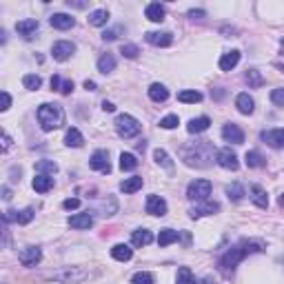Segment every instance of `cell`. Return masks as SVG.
<instances>
[{
	"label": "cell",
	"mask_w": 284,
	"mask_h": 284,
	"mask_svg": "<svg viewBox=\"0 0 284 284\" xmlns=\"http://www.w3.org/2000/svg\"><path fill=\"white\" fill-rule=\"evenodd\" d=\"M280 204H284V193H282V196H280Z\"/></svg>",
	"instance_id": "obj_59"
},
{
	"label": "cell",
	"mask_w": 284,
	"mask_h": 284,
	"mask_svg": "<svg viewBox=\"0 0 284 284\" xmlns=\"http://www.w3.org/2000/svg\"><path fill=\"white\" fill-rule=\"evenodd\" d=\"M149 98L153 102H165L169 98V89L165 87V84H160V82H153L149 87Z\"/></svg>",
	"instance_id": "obj_25"
},
{
	"label": "cell",
	"mask_w": 284,
	"mask_h": 284,
	"mask_svg": "<svg viewBox=\"0 0 284 284\" xmlns=\"http://www.w3.org/2000/svg\"><path fill=\"white\" fill-rule=\"evenodd\" d=\"M84 89H87V91H96V82L93 80H84Z\"/></svg>",
	"instance_id": "obj_56"
},
{
	"label": "cell",
	"mask_w": 284,
	"mask_h": 284,
	"mask_svg": "<svg viewBox=\"0 0 284 284\" xmlns=\"http://www.w3.org/2000/svg\"><path fill=\"white\" fill-rule=\"evenodd\" d=\"M153 160L158 162L160 167H165V169H173V162H171V158H169V153L165 149H155L153 151Z\"/></svg>",
	"instance_id": "obj_39"
},
{
	"label": "cell",
	"mask_w": 284,
	"mask_h": 284,
	"mask_svg": "<svg viewBox=\"0 0 284 284\" xmlns=\"http://www.w3.org/2000/svg\"><path fill=\"white\" fill-rule=\"evenodd\" d=\"M34 189L38 191V193H47V191H51L53 189V178L51 176H42V173H38V176L34 178Z\"/></svg>",
	"instance_id": "obj_27"
},
{
	"label": "cell",
	"mask_w": 284,
	"mask_h": 284,
	"mask_svg": "<svg viewBox=\"0 0 284 284\" xmlns=\"http://www.w3.org/2000/svg\"><path fill=\"white\" fill-rule=\"evenodd\" d=\"M9 107H11V96L7 91H3V107H0V109H3V111H7Z\"/></svg>",
	"instance_id": "obj_51"
},
{
	"label": "cell",
	"mask_w": 284,
	"mask_h": 284,
	"mask_svg": "<svg viewBox=\"0 0 284 284\" xmlns=\"http://www.w3.org/2000/svg\"><path fill=\"white\" fill-rule=\"evenodd\" d=\"M227 196L231 198L233 202H240V200H242V198L246 196V193H244V186L240 184V182H233V184H229V186H227Z\"/></svg>",
	"instance_id": "obj_35"
},
{
	"label": "cell",
	"mask_w": 284,
	"mask_h": 284,
	"mask_svg": "<svg viewBox=\"0 0 284 284\" xmlns=\"http://www.w3.org/2000/svg\"><path fill=\"white\" fill-rule=\"evenodd\" d=\"M147 213L149 215H167V202H165V198H160V196H149L147 198Z\"/></svg>",
	"instance_id": "obj_12"
},
{
	"label": "cell",
	"mask_w": 284,
	"mask_h": 284,
	"mask_svg": "<svg viewBox=\"0 0 284 284\" xmlns=\"http://www.w3.org/2000/svg\"><path fill=\"white\" fill-rule=\"evenodd\" d=\"M222 138H225L227 142H233V144H242L244 142V131L240 129L238 124H233V122H229L222 127Z\"/></svg>",
	"instance_id": "obj_11"
},
{
	"label": "cell",
	"mask_w": 284,
	"mask_h": 284,
	"mask_svg": "<svg viewBox=\"0 0 284 284\" xmlns=\"http://www.w3.org/2000/svg\"><path fill=\"white\" fill-rule=\"evenodd\" d=\"M51 53H53V58H56L58 62H65V60H69L76 53V45L71 40H58L56 45H53Z\"/></svg>",
	"instance_id": "obj_8"
},
{
	"label": "cell",
	"mask_w": 284,
	"mask_h": 284,
	"mask_svg": "<svg viewBox=\"0 0 284 284\" xmlns=\"http://www.w3.org/2000/svg\"><path fill=\"white\" fill-rule=\"evenodd\" d=\"M38 122L42 127V131H53V129H60L65 124V111L60 105H45L38 107Z\"/></svg>",
	"instance_id": "obj_3"
},
{
	"label": "cell",
	"mask_w": 284,
	"mask_h": 284,
	"mask_svg": "<svg viewBox=\"0 0 284 284\" xmlns=\"http://www.w3.org/2000/svg\"><path fill=\"white\" fill-rule=\"evenodd\" d=\"M131 284H153V275L149 271H138V273L131 277Z\"/></svg>",
	"instance_id": "obj_42"
},
{
	"label": "cell",
	"mask_w": 284,
	"mask_h": 284,
	"mask_svg": "<svg viewBox=\"0 0 284 284\" xmlns=\"http://www.w3.org/2000/svg\"><path fill=\"white\" fill-rule=\"evenodd\" d=\"M87 275L89 273L82 267H65V269H60L58 273H53V280L60 284H76V282H82Z\"/></svg>",
	"instance_id": "obj_6"
},
{
	"label": "cell",
	"mask_w": 284,
	"mask_h": 284,
	"mask_svg": "<svg viewBox=\"0 0 284 284\" xmlns=\"http://www.w3.org/2000/svg\"><path fill=\"white\" fill-rule=\"evenodd\" d=\"M249 193H251V200L256 202L260 209H267V207H269V198H267V191H264V189H262V186H260V184H251Z\"/></svg>",
	"instance_id": "obj_22"
},
{
	"label": "cell",
	"mask_w": 284,
	"mask_h": 284,
	"mask_svg": "<svg viewBox=\"0 0 284 284\" xmlns=\"http://www.w3.org/2000/svg\"><path fill=\"white\" fill-rule=\"evenodd\" d=\"M116 69V56L113 53H102V56L98 58V71L100 74H109V71Z\"/></svg>",
	"instance_id": "obj_28"
},
{
	"label": "cell",
	"mask_w": 284,
	"mask_h": 284,
	"mask_svg": "<svg viewBox=\"0 0 284 284\" xmlns=\"http://www.w3.org/2000/svg\"><path fill=\"white\" fill-rule=\"evenodd\" d=\"M22 84H25V89H29V91H38V89L42 87V78L36 76V74H27L25 78H22Z\"/></svg>",
	"instance_id": "obj_38"
},
{
	"label": "cell",
	"mask_w": 284,
	"mask_h": 284,
	"mask_svg": "<svg viewBox=\"0 0 284 284\" xmlns=\"http://www.w3.org/2000/svg\"><path fill=\"white\" fill-rule=\"evenodd\" d=\"M107 22H109L107 9H96V11H91V16H89V25H93V27H105Z\"/></svg>",
	"instance_id": "obj_32"
},
{
	"label": "cell",
	"mask_w": 284,
	"mask_h": 284,
	"mask_svg": "<svg viewBox=\"0 0 284 284\" xmlns=\"http://www.w3.org/2000/svg\"><path fill=\"white\" fill-rule=\"evenodd\" d=\"M102 109H105L107 113H111V111H116V105H113V102H107V100H105V102H102Z\"/></svg>",
	"instance_id": "obj_52"
},
{
	"label": "cell",
	"mask_w": 284,
	"mask_h": 284,
	"mask_svg": "<svg viewBox=\"0 0 284 284\" xmlns=\"http://www.w3.org/2000/svg\"><path fill=\"white\" fill-rule=\"evenodd\" d=\"M258 251H264V242H260V240H242L240 244H235L233 249H229L225 256L220 258V269L225 271V273H229V271H233L249 253H258Z\"/></svg>",
	"instance_id": "obj_1"
},
{
	"label": "cell",
	"mask_w": 284,
	"mask_h": 284,
	"mask_svg": "<svg viewBox=\"0 0 284 284\" xmlns=\"http://www.w3.org/2000/svg\"><path fill=\"white\" fill-rule=\"evenodd\" d=\"M213 147H211L209 140H200L196 142L193 147H184L182 149V158L189 167H209V160L213 158Z\"/></svg>",
	"instance_id": "obj_2"
},
{
	"label": "cell",
	"mask_w": 284,
	"mask_h": 284,
	"mask_svg": "<svg viewBox=\"0 0 284 284\" xmlns=\"http://www.w3.org/2000/svg\"><path fill=\"white\" fill-rule=\"evenodd\" d=\"M271 102L277 107H284V89H273L271 91Z\"/></svg>",
	"instance_id": "obj_46"
},
{
	"label": "cell",
	"mask_w": 284,
	"mask_h": 284,
	"mask_svg": "<svg viewBox=\"0 0 284 284\" xmlns=\"http://www.w3.org/2000/svg\"><path fill=\"white\" fill-rule=\"evenodd\" d=\"M71 91H74V80H65V82H62V87H60V93L69 96Z\"/></svg>",
	"instance_id": "obj_48"
},
{
	"label": "cell",
	"mask_w": 284,
	"mask_h": 284,
	"mask_svg": "<svg viewBox=\"0 0 284 284\" xmlns=\"http://www.w3.org/2000/svg\"><path fill=\"white\" fill-rule=\"evenodd\" d=\"M69 227L71 229H91L93 227V215L89 213H78V215H71L69 217Z\"/></svg>",
	"instance_id": "obj_18"
},
{
	"label": "cell",
	"mask_w": 284,
	"mask_h": 284,
	"mask_svg": "<svg viewBox=\"0 0 284 284\" xmlns=\"http://www.w3.org/2000/svg\"><path fill=\"white\" fill-rule=\"evenodd\" d=\"M36 171L42 173V176H47V173H51V176H53V173L58 171V165L53 160H40L38 165H36Z\"/></svg>",
	"instance_id": "obj_40"
},
{
	"label": "cell",
	"mask_w": 284,
	"mask_h": 284,
	"mask_svg": "<svg viewBox=\"0 0 284 284\" xmlns=\"http://www.w3.org/2000/svg\"><path fill=\"white\" fill-rule=\"evenodd\" d=\"M262 140L273 149H282L284 147V129H269L262 131Z\"/></svg>",
	"instance_id": "obj_15"
},
{
	"label": "cell",
	"mask_w": 284,
	"mask_h": 284,
	"mask_svg": "<svg viewBox=\"0 0 284 284\" xmlns=\"http://www.w3.org/2000/svg\"><path fill=\"white\" fill-rule=\"evenodd\" d=\"M211 196V182L209 180H193V182L186 186V198L191 202H204Z\"/></svg>",
	"instance_id": "obj_5"
},
{
	"label": "cell",
	"mask_w": 284,
	"mask_h": 284,
	"mask_svg": "<svg viewBox=\"0 0 284 284\" xmlns=\"http://www.w3.org/2000/svg\"><path fill=\"white\" fill-rule=\"evenodd\" d=\"M3 198H5V200H11V191H9V186H3Z\"/></svg>",
	"instance_id": "obj_57"
},
{
	"label": "cell",
	"mask_w": 284,
	"mask_h": 284,
	"mask_svg": "<svg viewBox=\"0 0 284 284\" xmlns=\"http://www.w3.org/2000/svg\"><path fill=\"white\" fill-rule=\"evenodd\" d=\"M5 222H18V211H5Z\"/></svg>",
	"instance_id": "obj_49"
},
{
	"label": "cell",
	"mask_w": 284,
	"mask_h": 284,
	"mask_svg": "<svg viewBox=\"0 0 284 284\" xmlns=\"http://www.w3.org/2000/svg\"><path fill=\"white\" fill-rule=\"evenodd\" d=\"M244 160H246V167L249 169H262L264 165H267V160H264L262 153H258V151H246Z\"/></svg>",
	"instance_id": "obj_31"
},
{
	"label": "cell",
	"mask_w": 284,
	"mask_h": 284,
	"mask_svg": "<svg viewBox=\"0 0 284 284\" xmlns=\"http://www.w3.org/2000/svg\"><path fill=\"white\" fill-rule=\"evenodd\" d=\"M120 53H122L124 58H138V53H140V49H138L136 45H122V49H120Z\"/></svg>",
	"instance_id": "obj_45"
},
{
	"label": "cell",
	"mask_w": 284,
	"mask_h": 284,
	"mask_svg": "<svg viewBox=\"0 0 284 284\" xmlns=\"http://www.w3.org/2000/svg\"><path fill=\"white\" fill-rule=\"evenodd\" d=\"M165 5H160V3H151L147 5V9H144V16L149 18L151 22H162L165 20Z\"/></svg>",
	"instance_id": "obj_19"
},
{
	"label": "cell",
	"mask_w": 284,
	"mask_h": 284,
	"mask_svg": "<svg viewBox=\"0 0 284 284\" xmlns=\"http://www.w3.org/2000/svg\"><path fill=\"white\" fill-rule=\"evenodd\" d=\"M142 189V178L140 176H131V178H124L122 184H120V191L122 193H136Z\"/></svg>",
	"instance_id": "obj_29"
},
{
	"label": "cell",
	"mask_w": 284,
	"mask_h": 284,
	"mask_svg": "<svg viewBox=\"0 0 284 284\" xmlns=\"http://www.w3.org/2000/svg\"><path fill=\"white\" fill-rule=\"evenodd\" d=\"M118 31H120V29H109V31L102 34V38H105V40H116L118 38Z\"/></svg>",
	"instance_id": "obj_50"
},
{
	"label": "cell",
	"mask_w": 284,
	"mask_h": 284,
	"mask_svg": "<svg viewBox=\"0 0 284 284\" xmlns=\"http://www.w3.org/2000/svg\"><path fill=\"white\" fill-rule=\"evenodd\" d=\"M62 207L67 209V211H71V209H78V207H80V200H78V198H67V200L62 202Z\"/></svg>",
	"instance_id": "obj_47"
},
{
	"label": "cell",
	"mask_w": 284,
	"mask_h": 284,
	"mask_svg": "<svg viewBox=\"0 0 284 284\" xmlns=\"http://www.w3.org/2000/svg\"><path fill=\"white\" fill-rule=\"evenodd\" d=\"M116 131L120 138H124V140H131V138H136L140 134V122L129 116V113H122V116L116 118Z\"/></svg>",
	"instance_id": "obj_4"
},
{
	"label": "cell",
	"mask_w": 284,
	"mask_h": 284,
	"mask_svg": "<svg viewBox=\"0 0 284 284\" xmlns=\"http://www.w3.org/2000/svg\"><path fill=\"white\" fill-rule=\"evenodd\" d=\"M178 100L180 102H186V105H196V102L202 100V93L196 91V89H184V91L178 93Z\"/></svg>",
	"instance_id": "obj_33"
},
{
	"label": "cell",
	"mask_w": 284,
	"mask_h": 284,
	"mask_svg": "<svg viewBox=\"0 0 284 284\" xmlns=\"http://www.w3.org/2000/svg\"><path fill=\"white\" fill-rule=\"evenodd\" d=\"M209 127H211V120L207 116H200V118L189 120V124H186V131H189V134H202V131H207Z\"/></svg>",
	"instance_id": "obj_24"
},
{
	"label": "cell",
	"mask_w": 284,
	"mask_h": 284,
	"mask_svg": "<svg viewBox=\"0 0 284 284\" xmlns=\"http://www.w3.org/2000/svg\"><path fill=\"white\" fill-rule=\"evenodd\" d=\"M18 260H20L22 267H36L42 260V251L38 246H25V249L18 253Z\"/></svg>",
	"instance_id": "obj_10"
},
{
	"label": "cell",
	"mask_w": 284,
	"mask_h": 284,
	"mask_svg": "<svg viewBox=\"0 0 284 284\" xmlns=\"http://www.w3.org/2000/svg\"><path fill=\"white\" fill-rule=\"evenodd\" d=\"M138 167V158L134 153H120V169L122 171H134Z\"/></svg>",
	"instance_id": "obj_37"
},
{
	"label": "cell",
	"mask_w": 284,
	"mask_h": 284,
	"mask_svg": "<svg viewBox=\"0 0 284 284\" xmlns=\"http://www.w3.org/2000/svg\"><path fill=\"white\" fill-rule=\"evenodd\" d=\"M34 215H36V211L31 207L22 209V211H18V222H20V225H29V222L34 220Z\"/></svg>",
	"instance_id": "obj_44"
},
{
	"label": "cell",
	"mask_w": 284,
	"mask_h": 284,
	"mask_svg": "<svg viewBox=\"0 0 284 284\" xmlns=\"http://www.w3.org/2000/svg\"><path fill=\"white\" fill-rule=\"evenodd\" d=\"M180 124V118L176 116V113H171V116H165L160 120V127L162 129H176V127Z\"/></svg>",
	"instance_id": "obj_43"
},
{
	"label": "cell",
	"mask_w": 284,
	"mask_h": 284,
	"mask_svg": "<svg viewBox=\"0 0 284 284\" xmlns=\"http://www.w3.org/2000/svg\"><path fill=\"white\" fill-rule=\"evenodd\" d=\"M215 162H217V165H220L222 169H229V171H235V169L240 167L238 155H235L229 147H225V149L217 151V153H215Z\"/></svg>",
	"instance_id": "obj_9"
},
{
	"label": "cell",
	"mask_w": 284,
	"mask_h": 284,
	"mask_svg": "<svg viewBox=\"0 0 284 284\" xmlns=\"http://www.w3.org/2000/svg\"><path fill=\"white\" fill-rule=\"evenodd\" d=\"M189 18H204V11L202 9H191L189 11Z\"/></svg>",
	"instance_id": "obj_53"
},
{
	"label": "cell",
	"mask_w": 284,
	"mask_h": 284,
	"mask_svg": "<svg viewBox=\"0 0 284 284\" xmlns=\"http://www.w3.org/2000/svg\"><path fill=\"white\" fill-rule=\"evenodd\" d=\"M235 107H238L240 113H244V116H251L253 109H256V102H253V98L249 93H240L238 98H235Z\"/></svg>",
	"instance_id": "obj_20"
},
{
	"label": "cell",
	"mask_w": 284,
	"mask_h": 284,
	"mask_svg": "<svg viewBox=\"0 0 284 284\" xmlns=\"http://www.w3.org/2000/svg\"><path fill=\"white\" fill-rule=\"evenodd\" d=\"M198 284H215L213 280H211V277H202V280L200 282H198Z\"/></svg>",
	"instance_id": "obj_58"
},
{
	"label": "cell",
	"mask_w": 284,
	"mask_h": 284,
	"mask_svg": "<svg viewBox=\"0 0 284 284\" xmlns=\"http://www.w3.org/2000/svg\"><path fill=\"white\" fill-rule=\"evenodd\" d=\"M151 240H153V235H151L149 229H136L131 233V244L134 246H147V244H151Z\"/></svg>",
	"instance_id": "obj_23"
},
{
	"label": "cell",
	"mask_w": 284,
	"mask_h": 284,
	"mask_svg": "<svg viewBox=\"0 0 284 284\" xmlns=\"http://www.w3.org/2000/svg\"><path fill=\"white\" fill-rule=\"evenodd\" d=\"M220 211V204L217 202H209V200H204V202H196V207H193L189 213L191 217H202V215H211V213H217Z\"/></svg>",
	"instance_id": "obj_14"
},
{
	"label": "cell",
	"mask_w": 284,
	"mask_h": 284,
	"mask_svg": "<svg viewBox=\"0 0 284 284\" xmlns=\"http://www.w3.org/2000/svg\"><path fill=\"white\" fill-rule=\"evenodd\" d=\"M176 284H196V280H193V273H191L189 267H180V269H178Z\"/></svg>",
	"instance_id": "obj_41"
},
{
	"label": "cell",
	"mask_w": 284,
	"mask_h": 284,
	"mask_svg": "<svg viewBox=\"0 0 284 284\" xmlns=\"http://www.w3.org/2000/svg\"><path fill=\"white\" fill-rule=\"evenodd\" d=\"M65 144H67V147H74V149H78V147H82V144H84V138H82V134L76 129V127L67 129V136H65Z\"/></svg>",
	"instance_id": "obj_30"
},
{
	"label": "cell",
	"mask_w": 284,
	"mask_h": 284,
	"mask_svg": "<svg viewBox=\"0 0 284 284\" xmlns=\"http://www.w3.org/2000/svg\"><path fill=\"white\" fill-rule=\"evenodd\" d=\"M9 147H11V138H9L7 134H5V136H3V151H7Z\"/></svg>",
	"instance_id": "obj_55"
},
{
	"label": "cell",
	"mask_w": 284,
	"mask_h": 284,
	"mask_svg": "<svg viewBox=\"0 0 284 284\" xmlns=\"http://www.w3.org/2000/svg\"><path fill=\"white\" fill-rule=\"evenodd\" d=\"M93 171L98 173H111V162H109V151L105 149H98L91 153V160H89Z\"/></svg>",
	"instance_id": "obj_7"
},
{
	"label": "cell",
	"mask_w": 284,
	"mask_h": 284,
	"mask_svg": "<svg viewBox=\"0 0 284 284\" xmlns=\"http://www.w3.org/2000/svg\"><path fill=\"white\" fill-rule=\"evenodd\" d=\"M62 87V82H60L58 76H51V89H60Z\"/></svg>",
	"instance_id": "obj_54"
},
{
	"label": "cell",
	"mask_w": 284,
	"mask_h": 284,
	"mask_svg": "<svg viewBox=\"0 0 284 284\" xmlns=\"http://www.w3.org/2000/svg\"><path fill=\"white\" fill-rule=\"evenodd\" d=\"M111 256L118 260V262H129L131 258H134V249H131L129 244H116L111 249Z\"/></svg>",
	"instance_id": "obj_26"
},
{
	"label": "cell",
	"mask_w": 284,
	"mask_h": 284,
	"mask_svg": "<svg viewBox=\"0 0 284 284\" xmlns=\"http://www.w3.org/2000/svg\"><path fill=\"white\" fill-rule=\"evenodd\" d=\"M178 235H180V233L173 231V229H162L160 235H158V244H160V246H169L171 242H176Z\"/></svg>",
	"instance_id": "obj_34"
},
{
	"label": "cell",
	"mask_w": 284,
	"mask_h": 284,
	"mask_svg": "<svg viewBox=\"0 0 284 284\" xmlns=\"http://www.w3.org/2000/svg\"><path fill=\"white\" fill-rule=\"evenodd\" d=\"M244 78H246V82H249L251 89H260V87L264 84V78H262V74H260L258 69H249Z\"/></svg>",
	"instance_id": "obj_36"
},
{
	"label": "cell",
	"mask_w": 284,
	"mask_h": 284,
	"mask_svg": "<svg viewBox=\"0 0 284 284\" xmlns=\"http://www.w3.org/2000/svg\"><path fill=\"white\" fill-rule=\"evenodd\" d=\"M147 42L153 47H169L173 42V36L169 31H149L147 34Z\"/></svg>",
	"instance_id": "obj_16"
},
{
	"label": "cell",
	"mask_w": 284,
	"mask_h": 284,
	"mask_svg": "<svg viewBox=\"0 0 284 284\" xmlns=\"http://www.w3.org/2000/svg\"><path fill=\"white\" fill-rule=\"evenodd\" d=\"M49 22H51L53 29H60V31H65V29H71V27L76 25V20L69 14H53L49 18Z\"/></svg>",
	"instance_id": "obj_17"
},
{
	"label": "cell",
	"mask_w": 284,
	"mask_h": 284,
	"mask_svg": "<svg viewBox=\"0 0 284 284\" xmlns=\"http://www.w3.org/2000/svg\"><path fill=\"white\" fill-rule=\"evenodd\" d=\"M238 62H240V51H238V49L227 51L225 56L220 58V69H222V71H231V69L238 67Z\"/></svg>",
	"instance_id": "obj_21"
},
{
	"label": "cell",
	"mask_w": 284,
	"mask_h": 284,
	"mask_svg": "<svg viewBox=\"0 0 284 284\" xmlns=\"http://www.w3.org/2000/svg\"><path fill=\"white\" fill-rule=\"evenodd\" d=\"M38 27H40V22L36 20V18H27V20H20L16 25V31L22 36V38H27V40H31L34 38V34L38 31Z\"/></svg>",
	"instance_id": "obj_13"
}]
</instances>
